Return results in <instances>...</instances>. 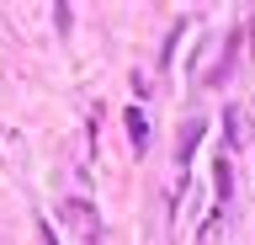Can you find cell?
<instances>
[{"label": "cell", "mask_w": 255, "mask_h": 245, "mask_svg": "<svg viewBox=\"0 0 255 245\" xmlns=\"http://www.w3.org/2000/svg\"><path fill=\"white\" fill-rule=\"evenodd\" d=\"M128 133H133V149H138V155H143V149H149V117H143L138 107L128 112Z\"/></svg>", "instance_id": "1"}, {"label": "cell", "mask_w": 255, "mask_h": 245, "mask_svg": "<svg viewBox=\"0 0 255 245\" xmlns=\"http://www.w3.org/2000/svg\"><path fill=\"white\" fill-rule=\"evenodd\" d=\"M197 133H202V117H191V128H186V139H181V149H175V155H181V160H186L191 149H197Z\"/></svg>", "instance_id": "2"}, {"label": "cell", "mask_w": 255, "mask_h": 245, "mask_svg": "<svg viewBox=\"0 0 255 245\" xmlns=\"http://www.w3.org/2000/svg\"><path fill=\"white\" fill-rule=\"evenodd\" d=\"M229 192H234V171H229V160H218V197L229 203Z\"/></svg>", "instance_id": "3"}]
</instances>
